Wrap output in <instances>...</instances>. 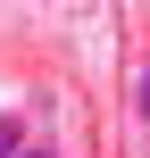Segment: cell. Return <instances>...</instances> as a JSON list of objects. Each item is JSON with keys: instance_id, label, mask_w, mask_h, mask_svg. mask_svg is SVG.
<instances>
[{"instance_id": "7a4b0ae2", "label": "cell", "mask_w": 150, "mask_h": 158, "mask_svg": "<svg viewBox=\"0 0 150 158\" xmlns=\"http://www.w3.org/2000/svg\"><path fill=\"white\" fill-rule=\"evenodd\" d=\"M134 117L150 125V67H142V83H134Z\"/></svg>"}, {"instance_id": "6da1fadb", "label": "cell", "mask_w": 150, "mask_h": 158, "mask_svg": "<svg viewBox=\"0 0 150 158\" xmlns=\"http://www.w3.org/2000/svg\"><path fill=\"white\" fill-rule=\"evenodd\" d=\"M25 150V117H0V158H17Z\"/></svg>"}]
</instances>
